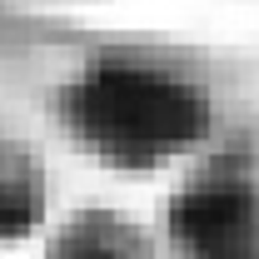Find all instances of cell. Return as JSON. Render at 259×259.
I'll return each instance as SVG.
<instances>
[{
	"instance_id": "7a4b0ae2",
	"label": "cell",
	"mask_w": 259,
	"mask_h": 259,
	"mask_svg": "<svg viewBox=\"0 0 259 259\" xmlns=\"http://www.w3.org/2000/svg\"><path fill=\"white\" fill-rule=\"evenodd\" d=\"M180 259H259V155L214 150L164 204Z\"/></svg>"
},
{
	"instance_id": "3957f363",
	"label": "cell",
	"mask_w": 259,
	"mask_h": 259,
	"mask_svg": "<svg viewBox=\"0 0 259 259\" xmlns=\"http://www.w3.org/2000/svg\"><path fill=\"white\" fill-rule=\"evenodd\" d=\"M50 209V175L25 140L0 135V244L30 239Z\"/></svg>"
},
{
	"instance_id": "277c9868",
	"label": "cell",
	"mask_w": 259,
	"mask_h": 259,
	"mask_svg": "<svg viewBox=\"0 0 259 259\" xmlns=\"http://www.w3.org/2000/svg\"><path fill=\"white\" fill-rule=\"evenodd\" d=\"M45 259H155V244L130 214L90 204L55 229V239L45 244Z\"/></svg>"
},
{
	"instance_id": "6da1fadb",
	"label": "cell",
	"mask_w": 259,
	"mask_h": 259,
	"mask_svg": "<svg viewBox=\"0 0 259 259\" xmlns=\"http://www.w3.org/2000/svg\"><path fill=\"white\" fill-rule=\"evenodd\" d=\"M55 120L110 169H160L209 140L214 100L180 65L110 50L60 85Z\"/></svg>"
}]
</instances>
